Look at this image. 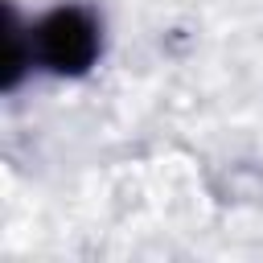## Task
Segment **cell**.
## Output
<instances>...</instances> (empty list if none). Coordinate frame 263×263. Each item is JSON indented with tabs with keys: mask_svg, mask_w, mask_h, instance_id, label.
<instances>
[{
	"mask_svg": "<svg viewBox=\"0 0 263 263\" xmlns=\"http://www.w3.org/2000/svg\"><path fill=\"white\" fill-rule=\"evenodd\" d=\"M33 53L53 74H82L99 58L95 16L86 8H53L33 33Z\"/></svg>",
	"mask_w": 263,
	"mask_h": 263,
	"instance_id": "1",
	"label": "cell"
}]
</instances>
